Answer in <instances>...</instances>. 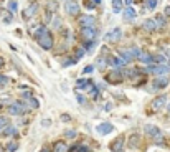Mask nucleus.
<instances>
[{"label":"nucleus","mask_w":170,"mask_h":152,"mask_svg":"<svg viewBox=\"0 0 170 152\" xmlns=\"http://www.w3.org/2000/svg\"><path fill=\"white\" fill-rule=\"evenodd\" d=\"M35 38H37V43L42 46L43 50H51L53 48V37L50 35L48 28H46L45 25L37 27V30H35Z\"/></svg>","instance_id":"nucleus-1"},{"label":"nucleus","mask_w":170,"mask_h":152,"mask_svg":"<svg viewBox=\"0 0 170 152\" xmlns=\"http://www.w3.org/2000/svg\"><path fill=\"white\" fill-rule=\"evenodd\" d=\"M27 111V106H25V103H22V101H15L13 104H10L8 106V114L12 116H20L23 114Z\"/></svg>","instance_id":"nucleus-2"},{"label":"nucleus","mask_w":170,"mask_h":152,"mask_svg":"<svg viewBox=\"0 0 170 152\" xmlns=\"http://www.w3.org/2000/svg\"><path fill=\"white\" fill-rule=\"evenodd\" d=\"M64 7H66V13L68 15H78L79 13V5L74 2V0H66V5H64Z\"/></svg>","instance_id":"nucleus-3"},{"label":"nucleus","mask_w":170,"mask_h":152,"mask_svg":"<svg viewBox=\"0 0 170 152\" xmlns=\"http://www.w3.org/2000/svg\"><path fill=\"white\" fill-rule=\"evenodd\" d=\"M98 134H101V136H106V134H111L114 131V126L111 124V122H101L98 127H96Z\"/></svg>","instance_id":"nucleus-4"},{"label":"nucleus","mask_w":170,"mask_h":152,"mask_svg":"<svg viewBox=\"0 0 170 152\" xmlns=\"http://www.w3.org/2000/svg\"><path fill=\"white\" fill-rule=\"evenodd\" d=\"M94 22H96V18H94V17H91V15H83V17H79V25L83 27V28H92Z\"/></svg>","instance_id":"nucleus-5"},{"label":"nucleus","mask_w":170,"mask_h":152,"mask_svg":"<svg viewBox=\"0 0 170 152\" xmlns=\"http://www.w3.org/2000/svg\"><path fill=\"white\" fill-rule=\"evenodd\" d=\"M168 84V78L167 76H155L154 78V89H162V88H167Z\"/></svg>","instance_id":"nucleus-6"},{"label":"nucleus","mask_w":170,"mask_h":152,"mask_svg":"<svg viewBox=\"0 0 170 152\" xmlns=\"http://www.w3.org/2000/svg\"><path fill=\"white\" fill-rule=\"evenodd\" d=\"M121 37H122L121 28H114V30H111V32L106 35V40H109V42H119Z\"/></svg>","instance_id":"nucleus-7"},{"label":"nucleus","mask_w":170,"mask_h":152,"mask_svg":"<svg viewBox=\"0 0 170 152\" xmlns=\"http://www.w3.org/2000/svg\"><path fill=\"white\" fill-rule=\"evenodd\" d=\"M167 104V96H159L157 99H154V103H152V108H154L155 111L162 109L163 106Z\"/></svg>","instance_id":"nucleus-8"},{"label":"nucleus","mask_w":170,"mask_h":152,"mask_svg":"<svg viewBox=\"0 0 170 152\" xmlns=\"http://www.w3.org/2000/svg\"><path fill=\"white\" fill-rule=\"evenodd\" d=\"M83 38L84 40H89V42H92V40L96 38V30L94 28H83Z\"/></svg>","instance_id":"nucleus-9"},{"label":"nucleus","mask_w":170,"mask_h":152,"mask_svg":"<svg viewBox=\"0 0 170 152\" xmlns=\"http://www.w3.org/2000/svg\"><path fill=\"white\" fill-rule=\"evenodd\" d=\"M108 65H111L112 68H121L122 65H126V63L122 61L119 56H111V58H109V61H108Z\"/></svg>","instance_id":"nucleus-10"},{"label":"nucleus","mask_w":170,"mask_h":152,"mask_svg":"<svg viewBox=\"0 0 170 152\" xmlns=\"http://www.w3.org/2000/svg\"><path fill=\"white\" fill-rule=\"evenodd\" d=\"M145 132H147L150 137H155V136H159V134H160V129H159L157 126L147 124V126H145Z\"/></svg>","instance_id":"nucleus-11"},{"label":"nucleus","mask_w":170,"mask_h":152,"mask_svg":"<svg viewBox=\"0 0 170 152\" xmlns=\"http://www.w3.org/2000/svg\"><path fill=\"white\" fill-rule=\"evenodd\" d=\"M140 144V136L139 134H132L131 137H129V145H131L132 149H137Z\"/></svg>","instance_id":"nucleus-12"},{"label":"nucleus","mask_w":170,"mask_h":152,"mask_svg":"<svg viewBox=\"0 0 170 152\" xmlns=\"http://www.w3.org/2000/svg\"><path fill=\"white\" fill-rule=\"evenodd\" d=\"M37 8H38V5L37 3H32L30 7H28V10L23 12V17H25V18H30V17H33L35 13H37Z\"/></svg>","instance_id":"nucleus-13"},{"label":"nucleus","mask_w":170,"mask_h":152,"mask_svg":"<svg viewBox=\"0 0 170 152\" xmlns=\"http://www.w3.org/2000/svg\"><path fill=\"white\" fill-rule=\"evenodd\" d=\"M142 63H145V65H150V63H154V60H152V55L149 53H144V51H140V55L137 56Z\"/></svg>","instance_id":"nucleus-14"},{"label":"nucleus","mask_w":170,"mask_h":152,"mask_svg":"<svg viewBox=\"0 0 170 152\" xmlns=\"http://www.w3.org/2000/svg\"><path fill=\"white\" fill-rule=\"evenodd\" d=\"M108 81H111V83H121L122 81V76L119 71H112L109 76H108Z\"/></svg>","instance_id":"nucleus-15"},{"label":"nucleus","mask_w":170,"mask_h":152,"mask_svg":"<svg viewBox=\"0 0 170 152\" xmlns=\"http://www.w3.org/2000/svg\"><path fill=\"white\" fill-rule=\"evenodd\" d=\"M0 134H2V136H15V134H17V129H15L13 126L7 124V126L2 129V132H0Z\"/></svg>","instance_id":"nucleus-16"},{"label":"nucleus","mask_w":170,"mask_h":152,"mask_svg":"<svg viewBox=\"0 0 170 152\" xmlns=\"http://www.w3.org/2000/svg\"><path fill=\"white\" fill-rule=\"evenodd\" d=\"M124 145V137H119V139H116V142L111 144V150L116 152V150H121V147Z\"/></svg>","instance_id":"nucleus-17"},{"label":"nucleus","mask_w":170,"mask_h":152,"mask_svg":"<svg viewBox=\"0 0 170 152\" xmlns=\"http://www.w3.org/2000/svg\"><path fill=\"white\" fill-rule=\"evenodd\" d=\"M124 18L126 20H134V18H136V10H134L132 7H127L124 10Z\"/></svg>","instance_id":"nucleus-18"},{"label":"nucleus","mask_w":170,"mask_h":152,"mask_svg":"<svg viewBox=\"0 0 170 152\" xmlns=\"http://www.w3.org/2000/svg\"><path fill=\"white\" fill-rule=\"evenodd\" d=\"M132 58H134V56L131 55V51H129V50H122V51H121V60L124 61V63H131Z\"/></svg>","instance_id":"nucleus-19"},{"label":"nucleus","mask_w":170,"mask_h":152,"mask_svg":"<svg viewBox=\"0 0 170 152\" xmlns=\"http://www.w3.org/2000/svg\"><path fill=\"white\" fill-rule=\"evenodd\" d=\"M144 28H145L147 32H154L155 28H157V25H155L154 20H145V22H144Z\"/></svg>","instance_id":"nucleus-20"},{"label":"nucleus","mask_w":170,"mask_h":152,"mask_svg":"<svg viewBox=\"0 0 170 152\" xmlns=\"http://www.w3.org/2000/svg\"><path fill=\"white\" fill-rule=\"evenodd\" d=\"M154 22H155L157 28H162L163 25H165V15H157L154 18Z\"/></svg>","instance_id":"nucleus-21"},{"label":"nucleus","mask_w":170,"mask_h":152,"mask_svg":"<svg viewBox=\"0 0 170 152\" xmlns=\"http://www.w3.org/2000/svg\"><path fill=\"white\" fill-rule=\"evenodd\" d=\"M55 152H68V145L64 144V142H56L55 144Z\"/></svg>","instance_id":"nucleus-22"},{"label":"nucleus","mask_w":170,"mask_h":152,"mask_svg":"<svg viewBox=\"0 0 170 152\" xmlns=\"http://www.w3.org/2000/svg\"><path fill=\"white\" fill-rule=\"evenodd\" d=\"M121 10H122V0H112V12L119 13Z\"/></svg>","instance_id":"nucleus-23"},{"label":"nucleus","mask_w":170,"mask_h":152,"mask_svg":"<svg viewBox=\"0 0 170 152\" xmlns=\"http://www.w3.org/2000/svg\"><path fill=\"white\" fill-rule=\"evenodd\" d=\"M88 84H89V79H78L76 81V88L78 89H86Z\"/></svg>","instance_id":"nucleus-24"},{"label":"nucleus","mask_w":170,"mask_h":152,"mask_svg":"<svg viewBox=\"0 0 170 152\" xmlns=\"http://www.w3.org/2000/svg\"><path fill=\"white\" fill-rule=\"evenodd\" d=\"M157 7V0H145V8L147 10H154Z\"/></svg>","instance_id":"nucleus-25"},{"label":"nucleus","mask_w":170,"mask_h":152,"mask_svg":"<svg viewBox=\"0 0 170 152\" xmlns=\"http://www.w3.org/2000/svg\"><path fill=\"white\" fill-rule=\"evenodd\" d=\"M152 60H154L155 63H160V65H162V63L167 61V58L163 56V55H155V56H152Z\"/></svg>","instance_id":"nucleus-26"},{"label":"nucleus","mask_w":170,"mask_h":152,"mask_svg":"<svg viewBox=\"0 0 170 152\" xmlns=\"http://www.w3.org/2000/svg\"><path fill=\"white\" fill-rule=\"evenodd\" d=\"M17 149H18V142H15V141H12V142L7 145V150H8V152H15Z\"/></svg>","instance_id":"nucleus-27"},{"label":"nucleus","mask_w":170,"mask_h":152,"mask_svg":"<svg viewBox=\"0 0 170 152\" xmlns=\"http://www.w3.org/2000/svg\"><path fill=\"white\" fill-rule=\"evenodd\" d=\"M8 8H10V12H17V8H18L17 0H10V2H8Z\"/></svg>","instance_id":"nucleus-28"},{"label":"nucleus","mask_w":170,"mask_h":152,"mask_svg":"<svg viewBox=\"0 0 170 152\" xmlns=\"http://www.w3.org/2000/svg\"><path fill=\"white\" fill-rule=\"evenodd\" d=\"M64 136H66L68 139H74L76 137V131L74 129H68V131H64Z\"/></svg>","instance_id":"nucleus-29"},{"label":"nucleus","mask_w":170,"mask_h":152,"mask_svg":"<svg viewBox=\"0 0 170 152\" xmlns=\"http://www.w3.org/2000/svg\"><path fill=\"white\" fill-rule=\"evenodd\" d=\"M48 7L51 12H56V7H58V3L55 2V0H48Z\"/></svg>","instance_id":"nucleus-30"},{"label":"nucleus","mask_w":170,"mask_h":152,"mask_svg":"<svg viewBox=\"0 0 170 152\" xmlns=\"http://www.w3.org/2000/svg\"><path fill=\"white\" fill-rule=\"evenodd\" d=\"M74 63H76V58H68L61 66H71V65H74Z\"/></svg>","instance_id":"nucleus-31"},{"label":"nucleus","mask_w":170,"mask_h":152,"mask_svg":"<svg viewBox=\"0 0 170 152\" xmlns=\"http://www.w3.org/2000/svg\"><path fill=\"white\" fill-rule=\"evenodd\" d=\"M30 104H32V108H35V109H37V108L40 106V103H38V99H37V98H33V96L30 98Z\"/></svg>","instance_id":"nucleus-32"},{"label":"nucleus","mask_w":170,"mask_h":152,"mask_svg":"<svg viewBox=\"0 0 170 152\" xmlns=\"http://www.w3.org/2000/svg\"><path fill=\"white\" fill-rule=\"evenodd\" d=\"M5 84H8V78L3 76V74H0V86H5Z\"/></svg>","instance_id":"nucleus-33"},{"label":"nucleus","mask_w":170,"mask_h":152,"mask_svg":"<svg viewBox=\"0 0 170 152\" xmlns=\"http://www.w3.org/2000/svg\"><path fill=\"white\" fill-rule=\"evenodd\" d=\"M8 124V121H7V118H0V132H2V129L5 126Z\"/></svg>","instance_id":"nucleus-34"},{"label":"nucleus","mask_w":170,"mask_h":152,"mask_svg":"<svg viewBox=\"0 0 170 152\" xmlns=\"http://www.w3.org/2000/svg\"><path fill=\"white\" fill-rule=\"evenodd\" d=\"M106 65H108V63H106V60H104V58H99V60H98V68H104Z\"/></svg>","instance_id":"nucleus-35"},{"label":"nucleus","mask_w":170,"mask_h":152,"mask_svg":"<svg viewBox=\"0 0 170 152\" xmlns=\"http://www.w3.org/2000/svg\"><path fill=\"white\" fill-rule=\"evenodd\" d=\"M154 141H155V144H163V136H162V134H159V136L154 137Z\"/></svg>","instance_id":"nucleus-36"},{"label":"nucleus","mask_w":170,"mask_h":152,"mask_svg":"<svg viewBox=\"0 0 170 152\" xmlns=\"http://www.w3.org/2000/svg\"><path fill=\"white\" fill-rule=\"evenodd\" d=\"M83 55H84V50H83V48H79L78 51H76V58H81Z\"/></svg>","instance_id":"nucleus-37"},{"label":"nucleus","mask_w":170,"mask_h":152,"mask_svg":"<svg viewBox=\"0 0 170 152\" xmlns=\"http://www.w3.org/2000/svg\"><path fill=\"white\" fill-rule=\"evenodd\" d=\"M22 96L25 98V99H30V98H32V93H30V91H25V93H23Z\"/></svg>","instance_id":"nucleus-38"},{"label":"nucleus","mask_w":170,"mask_h":152,"mask_svg":"<svg viewBox=\"0 0 170 152\" xmlns=\"http://www.w3.org/2000/svg\"><path fill=\"white\" fill-rule=\"evenodd\" d=\"M78 101H79V104H84L86 98H84V96H81V94H78Z\"/></svg>","instance_id":"nucleus-39"},{"label":"nucleus","mask_w":170,"mask_h":152,"mask_svg":"<svg viewBox=\"0 0 170 152\" xmlns=\"http://www.w3.org/2000/svg\"><path fill=\"white\" fill-rule=\"evenodd\" d=\"M76 152H89V149H88L86 145H83V147H79V149L76 150Z\"/></svg>","instance_id":"nucleus-40"},{"label":"nucleus","mask_w":170,"mask_h":152,"mask_svg":"<svg viewBox=\"0 0 170 152\" xmlns=\"http://www.w3.org/2000/svg\"><path fill=\"white\" fill-rule=\"evenodd\" d=\"M92 69H94V66H86V68H84V73L88 74V73H91Z\"/></svg>","instance_id":"nucleus-41"},{"label":"nucleus","mask_w":170,"mask_h":152,"mask_svg":"<svg viewBox=\"0 0 170 152\" xmlns=\"http://www.w3.org/2000/svg\"><path fill=\"white\" fill-rule=\"evenodd\" d=\"M42 124L46 127V126H50V124H51V121H50V119H43V121H42Z\"/></svg>","instance_id":"nucleus-42"},{"label":"nucleus","mask_w":170,"mask_h":152,"mask_svg":"<svg viewBox=\"0 0 170 152\" xmlns=\"http://www.w3.org/2000/svg\"><path fill=\"white\" fill-rule=\"evenodd\" d=\"M163 15L170 17V7H165V10H163Z\"/></svg>","instance_id":"nucleus-43"},{"label":"nucleus","mask_w":170,"mask_h":152,"mask_svg":"<svg viewBox=\"0 0 170 152\" xmlns=\"http://www.w3.org/2000/svg\"><path fill=\"white\" fill-rule=\"evenodd\" d=\"M111 108H112V103H108V104H106V111H109Z\"/></svg>","instance_id":"nucleus-44"},{"label":"nucleus","mask_w":170,"mask_h":152,"mask_svg":"<svg viewBox=\"0 0 170 152\" xmlns=\"http://www.w3.org/2000/svg\"><path fill=\"white\" fill-rule=\"evenodd\" d=\"M3 65H5V63H3V58H0V68H2Z\"/></svg>","instance_id":"nucleus-45"},{"label":"nucleus","mask_w":170,"mask_h":152,"mask_svg":"<svg viewBox=\"0 0 170 152\" xmlns=\"http://www.w3.org/2000/svg\"><path fill=\"white\" fill-rule=\"evenodd\" d=\"M92 3H94V5H98V3H101V0H92Z\"/></svg>","instance_id":"nucleus-46"},{"label":"nucleus","mask_w":170,"mask_h":152,"mask_svg":"<svg viewBox=\"0 0 170 152\" xmlns=\"http://www.w3.org/2000/svg\"><path fill=\"white\" fill-rule=\"evenodd\" d=\"M167 111H168V113H170V104H168V106H167Z\"/></svg>","instance_id":"nucleus-47"},{"label":"nucleus","mask_w":170,"mask_h":152,"mask_svg":"<svg viewBox=\"0 0 170 152\" xmlns=\"http://www.w3.org/2000/svg\"><path fill=\"white\" fill-rule=\"evenodd\" d=\"M40 152H48V150H46V149H43V150H40Z\"/></svg>","instance_id":"nucleus-48"},{"label":"nucleus","mask_w":170,"mask_h":152,"mask_svg":"<svg viewBox=\"0 0 170 152\" xmlns=\"http://www.w3.org/2000/svg\"><path fill=\"white\" fill-rule=\"evenodd\" d=\"M116 152H124V150H116Z\"/></svg>","instance_id":"nucleus-49"},{"label":"nucleus","mask_w":170,"mask_h":152,"mask_svg":"<svg viewBox=\"0 0 170 152\" xmlns=\"http://www.w3.org/2000/svg\"><path fill=\"white\" fill-rule=\"evenodd\" d=\"M0 152H3V149H0Z\"/></svg>","instance_id":"nucleus-50"}]
</instances>
